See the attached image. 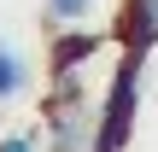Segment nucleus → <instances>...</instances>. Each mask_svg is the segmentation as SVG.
I'll return each mask as SVG.
<instances>
[{"instance_id": "nucleus-4", "label": "nucleus", "mask_w": 158, "mask_h": 152, "mask_svg": "<svg viewBox=\"0 0 158 152\" xmlns=\"http://www.w3.org/2000/svg\"><path fill=\"white\" fill-rule=\"evenodd\" d=\"M100 53V35H88V29H70L59 47H53V76H76L88 59Z\"/></svg>"}, {"instance_id": "nucleus-3", "label": "nucleus", "mask_w": 158, "mask_h": 152, "mask_svg": "<svg viewBox=\"0 0 158 152\" xmlns=\"http://www.w3.org/2000/svg\"><path fill=\"white\" fill-rule=\"evenodd\" d=\"M117 41H123V53H152L158 47V0H123L117 6Z\"/></svg>"}, {"instance_id": "nucleus-7", "label": "nucleus", "mask_w": 158, "mask_h": 152, "mask_svg": "<svg viewBox=\"0 0 158 152\" xmlns=\"http://www.w3.org/2000/svg\"><path fill=\"white\" fill-rule=\"evenodd\" d=\"M0 152H41V146H35L29 135H6V141H0Z\"/></svg>"}, {"instance_id": "nucleus-5", "label": "nucleus", "mask_w": 158, "mask_h": 152, "mask_svg": "<svg viewBox=\"0 0 158 152\" xmlns=\"http://www.w3.org/2000/svg\"><path fill=\"white\" fill-rule=\"evenodd\" d=\"M23 88H29V64L18 59V47L0 41V100H18Z\"/></svg>"}, {"instance_id": "nucleus-2", "label": "nucleus", "mask_w": 158, "mask_h": 152, "mask_svg": "<svg viewBox=\"0 0 158 152\" xmlns=\"http://www.w3.org/2000/svg\"><path fill=\"white\" fill-rule=\"evenodd\" d=\"M59 100H53V111H47V135H53V152H88L94 141V117H88V105L76 100V76H59Z\"/></svg>"}, {"instance_id": "nucleus-1", "label": "nucleus", "mask_w": 158, "mask_h": 152, "mask_svg": "<svg viewBox=\"0 0 158 152\" xmlns=\"http://www.w3.org/2000/svg\"><path fill=\"white\" fill-rule=\"evenodd\" d=\"M141 64H147V53H123L117 59L111 82H106V100L94 111V141H88V152H123L129 146L135 111H141Z\"/></svg>"}, {"instance_id": "nucleus-6", "label": "nucleus", "mask_w": 158, "mask_h": 152, "mask_svg": "<svg viewBox=\"0 0 158 152\" xmlns=\"http://www.w3.org/2000/svg\"><path fill=\"white\" fill-rule=\"evenodd\" d=\"M47 6H53V18H59V23H82V18L94 12V0H47Z\"/></svg>"}]
</instances>
